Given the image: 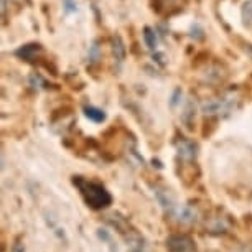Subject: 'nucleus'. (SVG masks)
<instances>
[{"label":"nucleus","mask_w":252,"mask_h":252,"mask_svg":"<svg viewBox=\"0 0 252 252\" xmlns=\"http://www.w3.org/2000/svg\"><path fill=\"white\" fill-rule=\"evenodd\" d=\"M74 183L79 187L81 193H83V196L86 198L89 206L99 209V208H106L111 204L112 198H111V194L106 191V188H104L102 185L88 182V180H81V178L74 180Z\"/></svg>","instance_id":"obj_1"},{"label":"nucleus","mask_w":252,"mask_h":252,"mask_svg":"<svg viewBox=\"0 0 252 252\" xmlns=\"http://www.w3.org/2000/svg\"><path fill=\"white\" fill-rule=\"evenodd\" d=\"M236 101L237 99L234 96L211 99V101H206L201 104V111L206 114V116H218V114L231 112L236 106Z\"/></svg>","instance_id":"obj_2"},{"label":"nucleus","mask_w":252,"mask_h":252,"mask_svg":"<svg viewBox=\"0 0 252 252\" xmlns=\"http://www.w3.org/2000/svg\"><path fill=\"white\" fill-rule=\"evenodd\" d=\"M112 55L117 63H122V61L126 60V45H124L122 38L119 35L112 38Z\"/></svg>","instance_id":"obj_3"},{"label":"nucleus","mask_w":252,"mask_h":252,"mask_svg":"<svg viewBox=\"0 0 252 252\" xmlns=\"http://www.w3.org/2000/svg\"><path fill=\"white\" fill-rule=\"evenodd\" d=\"M178 154L183 157V158H194L196 155V145L193 142H182L178 147Z\"/></svg>","instance_id":"obj_4"},{"label":"nucleus","mask_w":252,"mask_h":252,"mask_svg":"<svg viewBox=\"0 0 252 252\" xmlns=\"http://www.w3.org/2000/svg\"><path fill=\"white\" fill-rule=\"evenodd\" d=\"M38 51H40V45L33 43V45L22 46L20 50H17V55L20 56V58H23V60H32L33 56L38 53Z\"/></svg>","instance_id":"obj_5"},{"label":"nucleus","mask_w":252,"mask_h":252,"mask_svg":"<svg viewBox=\"0 0 252 252\" xmlns=\"http://www.w3.org/2000/svg\"><path fill=\"white\" fill-rule=\"evenodd\" d=\"M84 114H86L88 119H91L93 122H102L106 121V114H104V111H101V109L94 107V106H88L86 109H84Z\"/></svg>","instance_id":"obj_6"},{"label":"nucleus","mask_w":252,"mask_h":252,"mask_svg":"<svg viewBox=\"0 0 252 252\" xmlns=\"http://www.w3.org/2000/svg\"><path fill=\"white\" fill-rule=\"evenodd\" d=\"M144 38H145V43H147V46H149V50L157 48V36H155V32L152 30L150 27H145Z\"/></svg>","instance_id":"obj_7"},{"label":"nucleus","mask_w":252,"mask_h":252,"mask_svg":"<svg viewBox=\"0 0 252 252\" xmlns=\"http://www.w3.org/2000/svg\"><path fill=\"white\" fill-rule=\"evenodd\" d=\"M242 20H244L246 25L252 27V0L242 5Z\"/></svg>","instance_id":"obj_8"}]
</instances>
